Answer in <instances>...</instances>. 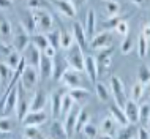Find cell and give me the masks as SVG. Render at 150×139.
<instances>
[{
  "instance_id": "1",
  "label": "cell",
  "mask_w": 150,
  "mask_h": 139,
  "mask_svg": "<svg viewBox=\"0 0 150 139\" xmlns=\"http://www.w3.org/2000/svg\"><path fill=\"white\" fill-rule=\"evenodd\" d=\"M32 11V18L35 21V26H36V30L40 32H49L52 30V26H54V18L46 8H36V10H30Z\"/></svg>"
},
{
  "instance_id": "2",
  "label": "cell",
  "mask_w": 150,
  "mask_h": 139,
  "mask_svg": "<svg viewBox=\"0 0 150 139\" xmlns=\"http://www.w3.org/2000/svg\"><path fill=\"white\" fill-rule=\"evenodd\" d=\"M84 51L81 49L76 43H73L70 48L67 49V59L65 62L68 63V67L78 71H84Z\"/></svg>"
},
{
  "instance_id": "3",
  "label": "cell",
  "mask_w": 150,
  "mask_h": 139,
  "mask_svg": "<svg viewBox=\"0 0 150 139\" xmlns=\"http://www.w3.org/2000/svg\"><path fill=\"white\" fill-rule=\"evenodd\" d=\"M19 82H21L24 90L32 92L35 89L36 82H38V71H36V68L25 65L21 73V77H19Z\"/></svg>"
},
{
  "instance_id": "4",
  "label": "cell",
  "mask_w": 150,
  "mask_h": 139,
  "mask_svg": "<svg viewBox=\"0 0 150 139\" xmlns=\"http://www.w3.org/2000/svg\"><path fill=\"white\" fill-rule=\"evenodd\" d=\"M30 43V33L25 30L22 22H18L16 24V30H14V36H13V48L16 49L18 52H22L25 46Z\"/></svg>"
},
{
  "instance_id": "5",
  "label": "cell",
  "mask_w": 150,
  "mask_h": 139,
  "mask_svg": "<svg viewBox=\"0 0 150 139\" xmlns=\"http://www.w3.org/2000/svg\"><path fill=\"white\" fill-rule=\"evenodd\" d=\"M111 95L114 96V103L119 104L120 108H123L125 101H127V95H125L123 82H122V79L117 76L111 77Z\"/></svg>"
},
{
  "instance_id": "6",
  "label": "cell",
  "mask_w": 150,
  "mask_h": 139,
  "mask_svg": "<svg viewBox=\"0 0 150 139\" xmlns=\"http://www.w3.org/2000/svg\"><path fill=\"white\" fill-rule=\"evenodd\" d=\"M22 59L25 60V65L29 67H33V68H38V63H40V57H41V51L35 46L33 43H29L25 46V49L22 51Z\"/></svg>"
},
{
  "instance_id": "7",
  "label": "cell",
  "mask_w": 150,
  "mask_h": 139,
  "mask_svg": "<svg viewBox=\"0 0 150 139\" xmlns=\"http://www.w3.org/2000/svg\"><path fill=\"white\" fill-rule=\"evenodd\" d=\"M60 81L70 89H74V87H82V77H81V71L78 70H73V68H67L63 71Z\"/></svg>"
},
{
  "instance_id": "8",
  "label": "cell",
  "mask_w": 150,
  "mask_h": 139,
  "mask_svg": "<svg viewBox=\"0 0 150 139\" xmlns=\"http://www.w3.org/2000/svg\"><path fill=\"white\" fill-rule=\"evenodd\" d=\"M112 41H114V36L109 30H103L98 35H93V38L90 40V48L92 49H103V48H109L112 46Z\"/></svg>"
},
{
  "instance_id": "9",
  "label": "cell",
  "mask_w": 150,
  "mask_h": 139,
  "mask_svg": "<svg viewBox=\"0 0 150 139\" xmlns=\"http://www.w3.org/2000/svg\"><path fill=\"white\" fill-rule=\"evenodd\" d=\"M52 65H54V57H47L41 52V57H40V63H38V73L41 81H46L52 77Z\"/></svg>"
},
{
  "instance_id": "10",
  "label": "cell",
  "mask_w": 150,
  "mask_h": 139,
  "mask_svg": "<svg viewBox=\"0 0 150 139\" xmlns=\"http://www.w3.org/2000/svg\"><path fill=\"white\" fill-rule=\"evenodd\" d=\"M79 111H81V108L78 106V103H76V106L73 104V108L67 112V116H65L63 126H65V131H67L68 138L73 136V133H74V126H76V120H78V114H79Z\"/></svg>"
},
{
  "instance_id": "11",
  "label": "cell",
  "mask_w": 150,
  "mask_h": 139,
  "mask_svg": "<svg viewBox=\"0 0 150 139\" xmlns=\"http://www.w3.org/2000/svg\"><path fill=\"white\" fill-rule=\"evenodd\" d=\"M18 98H19V87L18 84L11 89L10 92L5 95V101H3V116H8V114L13 112V109H16V103H18Z\"/></svg>"
},
{
  "instance_id": "12",
  "label": "cell",
  "mask_w": 150,
  "mask_h": 139,
  "mask_svg": "<svg viewBox=\"0 0 150 139\" xmlns=\"http://www.w3.org/2000/svg\"><path fill=\"white\" fill-rule=\"evenodd\" d=\"M46 120H47V114L44 112V109H40V111H29L22 118L24 125H36V126L43 125Z\"/></svg>"
},
{
  "instance_id": "13",
  "label": "cell",
  "mask_w": 150,
  "mask_h": 139,
  "mask_svg": "<svg viewBox=\"0 0 150 139\" xmlns=\"http://www.w3.org/2000/svg\"><path fill=\"white\" fill-rule=\"evenodd\" d=\"M52 5L59 10L60 14H63L65 18H76V14H78V10H76L74 6H73V3L70 0H52Z\"/></svg>"
},
{
  "instance_id": "14",
  "label": "cell",
  "mask_w": 150,
  "mask_h": 139,
  "mask_svg": "<svg viewBox=\"0 0 150 139\" xmlns=\"http://www.w3.org/2000/svg\"><path fill=\"white\" fill-rule=\"evenodd\" d=\"M123 112L127 116V120L129 123H137L139 122V104L134 100H127L123 106Z\"/></svg>"
},
{
  "instance_id": "15",
  "label": "cell",
  "mask_w": 150,
  "mask_h": 139,
  "mask_svg": "<svg viewBox=\"0 0 150 139\" xmlns=\"http://www.w3.org/2000/svg\"><path fill=\"white\" fill-rule=\"evenodd\" d=\"M71 35H73V38H74V43L84 51V49L87 48V43L88 41H87V38H86V30H84V26L79 21H76L74 24H73Z\"/></svg>"
},
{
  "instance_id": "16",
  "label": "cell",
  "mask_w": 150,
  "mask_h": 139,
  "mask_svg": "<svg viewBox=\"0 0 150 139\" xmlns=\"http://www.w3.org/2000/svg\"><path fill=\"white\" fill-rule=\"evenodd\" d=\"M84 71L87 73V77L92 82H96V79H98V65H96L95 57L92 55L84 57Z\"/></svg>"
},
{
  "instance_id": "17",
  "label": "cell",
  "mask_w": 150,
  "mask_h": 139,
  "mask_svg": "<svg viewBox=\"0 0 150 139\" xmlns=\"http://www.w3.org/2000/svg\"><path fill=\"white\" fill-rule=\"evenodd\" d=\"M112 52H114V48H112V46L100 49V54L96 55V59H95L98 68L101 67L103 70H108L109 67H111V55H112Z\"/></svg>"
},
{
  "instance_id": "18",
  "label": "cell",
  "mask_w": 150,
  "mask_h": 139,
  "mask_svg": "<svg viewBox=\"0 0 150 139\" xmlns=\"http://www.w3.org/2000/svg\"><path fill=\"white\" fill-rule=\"evenodd\" d=\"M86 38L87 41H90L95 35V30H96V14H95V10H88L87 11V19H86Z\"/></svg>"
},
{
  "instance_id": "19",
  "label": "cell",
  "mask_w": 150,
  "mask_h": 139,
  "mask_svg": "<svg viewBox=\"0 0 150 139\" xmlns=\"http://www.w3.org/2000/svg\"><path fill=\"white\" fill-rule=\"evenodd\" d=\"M101 136L103 138H115L117 134V122L112 117H106L101 122Z\"/></svg>"
},
{
  "instance_id": "20",
  "label": "cell",
  "mask_w": 150,
  "mask_h": 139,
  "mask_svg": "<svg viewBox=\"0 0 150 139\" xmlns=\"http://www.w3.org/2000/svg\"><path fill=\"white\" fill-rule=\"evenodd\" d=\"M46 101H47L46 92H44V90L35 92V95H33V98H32V101L29 103V111H40V109H44Z\"/></svg>"
},
{
  "instance_id": "21",
  "label": "cell",
  "mask_w": 150,
  "mask_h": 139,
  "mask_svg": "<svg viewBox=\"0 0 150 139\" xmlns=\"http://www.w3.org/2000/svg\"><path fill=\"white\" fill-rule=\"evenodd\" d=\"M109 114H111V117L117 122V125L125 126V125L129 123V122L127 120V116H125V112H123V108H120L119 104L114 103V104L109 106Z\"/></svg>"
},
{
  "instance_id": "22",
  "label": "cell",
  "mask_w": 150,
  "mask_h": 139,
  "mask_svg": "<svg viewBox=\"0 0 150 139\" xmlns=\"http://www.w3.org/2000/svg\"><path fill=\"white\" fill-rule=\"evenodd\" d=\"M65 95V92L60 89V90H55L51 95V103H52V116L54 118H57L60 116V106H62V98Z\"/></svg>"
},
{
  "instance_id": "23",
  "label": "cell",
  "mask_w": 150,
  "mask_h": 139,
  "mask_svg": "<svg viewBox=\"0 0 150 139\" xmlns=\"http://www.w3.org/2000/svg\"><path fill=\"white\" fill-rule=\"evenodd\" d=\"M68 95L71 96V100L74 101V103H84V101L88 100V90L82 87H74V89H70V92H68Z\"/></svg>"
},
{
  "instance_id": "24",
  "label": "cell",
  "mask_w": 150,
  "mask_h": 139,
  "mask_svg": "<svg viewBox=\"0 0 150 139\" xmlns=\"http://www.w3.org/2000/svg\"><path fill=\"white\" fill-rule=\"evenodd\" d=\"M49 131H51V138H55V139H65V138H68L67 131H65L63 122H60V120H54V122H52Z\"/></svg>"
},
{
  "instance_id": "25",
  "label": "cell",
  "mask_w": 150,
  "mask_h": 139,
  "mask_svg": "<svg viewBox=\"0 0 150 139\" xmlns=\"http://www.w3.org/2000/svg\"><path fill=\"white\" fill-rule=\"evenodd\" d=\"M11 35H13V27H11V24L8 22L6 18H3V16H0V38H3L5 41L11 38Z\"/></svg>"
},
{
  "instance_id": "26",
  "label": "cell",
  "mask_w": 150,
  "mask_h": 139,
  "mask_svg": "<svg viewBox=\"0 0 150 139\" xmlns=\"http://www.w3.org/2000/svg\"><path fill=\"white\" fill-rule=\"evenodd\" d=\"M30 43H33L40 51H43L44 48L47 46V38H46V33L43 32H38V33H30Z\"/></svg>"
},
{
  "instance_id": "27",
  "label": "cell",
  "mask_w": 150,
  "mask_h": 139,
  "mask_svg": "<svg viewBox=\"0 0 150 139\" xmlns=\"http://www.w3.org/2000/svg\"><path fill=\"white\" fill-rule=\"evenodd\" d=\"M95 90H96V95H98L100 101L106 103V101L111 100V92H109V89L106 87V84L98 82V81H96V82H95Z\"/></svg>"
},
{
  "instance_id": "28",
  "label": "cell",
  "mask_w": 150,
  "mask_h": 139,
  "mask_svg": "<svg viewBox=\"0 0 150 139\" xmlns=\"http://www.w3.org/2000/svg\"><path fill=\"white\" fill-rule=\"evenodd\" d=\"M22 138H25V139H40V138H43V134H41V131H40V128L36 125H25Z\"/></svg>"
},
{
  "instance_id": "29",
  "label": "cell",
  "mask_w": 150,
  "mask_h": 139,
  "mask_svg": "<svg viewBox=\"0 0 150 139\" xmlns=\"http://www.w3.org/2000/svg\"><path fill=\"white\" fill-rule=\"evenodd\" d=\"M129 16H131V14L122 16V18H119V16H109V19H106V21L101 24V28H103V30H109V32H111V30H114L115 26L122 21V19H127V18H129Z\"/></svg>"
},
{
  "instance_id": "30",
  "label": "cell",
  "mask_w": 150,
  "mask_h": 139,
  "mask_svg": "<svg viewBox=\"0 0 150 139\" xmlns=\"http://www.w3.org/2000/svg\"><path fill=\"white\" fill-rule=\"evenodd\" d=\"M88 120H90V114H88V111H87V109H84V108H81V111H79V114H78V120H76L74 131L79 133L81 128H82V126L86 125Z\"/></svg>"
},
{
  "instance_id": "31",
  "label": "cell",
  "mask_w": 150,
  "mask_h": 139,
  "mask_svg": "<svg viewBox=\"0 0 150 139\" xmlns=\"http://www.w3.org/2000/svg\"><path fill=\"white\" fill-rule=\"evenodd\" d=\"M147 51H149V38H145V36L141 33L137 36V54H139L141 59H144V57L147 55Z\"/></svg>"
},
{
  "instance_id": "32",
  "label": "cell",
  "mask_w": 150,
  "mask_h": 139,
  "mask_svg": "<svg viewBox=\"0 0 150 139\" xmlns=\"http://www.w3.org/2000/svg\"><path fill=\"white\" fill-rule=\"evenodd\" d=\"M104 10L108 16H117L120 13V3L115 0H104Z\"/></svg>"
},
{
  "instance_id": "33",
  "label": "cell",
  "mask_w": 150,
  "mask_h": 139,
  "mask_svg": "<svg viewBox=\"0 0 150 139\" xmlns=\"http://www.w3.org/2000/svg\"><path fill=\"white\" fill-rule=\"evenodd\" d=\"M13 73H14L13 68H10L6 63L0 62V81H2V82H5V84L10 82L11 77H13Z\"/></svg>"
},
{
  "instance_id": "34",
  "label": "cell",
  "mask_w": 150,
  "mask_h": 139,
  "mask_svg": "<svg viewBox=\"0 0 150 139\" xmlns=\"http://www.w3.org/2000/svg\"><path fill=\"white\" fill-rule=\"evenodd\" d=\"M46 38H47V43H49L52 48H55L59 51V49H60V32L59 30L46 32Z\"/></svg>"
},
{
  "instance_id": "35",
  "label": "cell",
  "mask_w": 150,
  "mask_h": 139,
  "mask_svg": "<svg viewBox=\"0 0 150 139\" xmlns=\"http://www.w3.org/2000/svg\"><path fill=\"white\" fill-rule=\"evenodd\" d=\"M137 82H141L142 85H147L150 82V70L147 65H142L137 70Z\"/></svg>"
},
{
  "instance_id": "36",
  "label": "cell",
  "mask_w": 150,
  "mask_h": 139,
  "mask_svg": "<svg viewBox=\"0 0 150 139\" xmlns=\"http://www.w3.org/2000/svg\"><path fill=\"white\" fill-rule=\"evenodd\" d=\"M122 128H123V130L117 131L115 138H120V139H129V138H134V134H133V133H136V128L133 126V123H128V125L122 126Z\"/></svg>"
},
{
  "instance_id": "37",
  "label": "cell",
  "mask_w": 150,
  "mask_h": 139,
  "mask_svg": "<svg viewBox=\"0 0 150 139\" xmlns=\"http://www.w3.org/2000/svg\"><path fill=\"white\" fill-rule=\"evenodd\" d=\"M73 43H74V38H73L71 32H68V30L60 32V48H63L65 51H67Z\"/></svg>"
},
{
  "instance_id": "38",
  "label": "cell",
  "mask_w": 150,
  "mask_h": 139,
  "mask_svg": "<svg viewBox=\"0 0 150 139\" xmlns=\"http://www.w3.org/2000/svg\"><path fill=\"white\" fill-rule=\"evenodd\" d=\"M5 59H6V62H5V63H6L10 68H13V70H14V68L19 65V62H21L22 57H21V52H18V51L14 49V51H13V52H10V54H8Z\"/></svg>"
},
{
  "instance_id": "39",
  "label": "cell",
  "mask_w": 150,
  "mask_h": 139,
  "mask_svg": "<svg viewBox=\"0 0 150 139\" xmlns=\"http://www.w3.org/2000/svg\"><path fill=\"white\" fill-rule=\"evenodd\" d=\"M27 112H29V103H27L25 100L18 98V103H16V116H18V118L22 120Z\"/></svg>"
},
{
  "instance_id": "40",
  "label": "cell",
  "mask_w": 150,
  "mask_h": 139,
  "mask_svg": "<svg viewBox=\"0 0 150 139\" xmlns=\"http://www.w3.org/2000/svg\"><path fill=\"white\" fill-rule=\"evenodd\" d=\"M81 131L84 133V136H86V138H96V136H98V133H100L98 131V126L93 125L92 122H87V123L81 128Z\"/></svg>"
},
{
  "instance_id": "41",
  "label": "cell",
  "mask_w": 150,
  "mask_h": 139,
  "mask_svg": "<svg viewBox=\"0 0 150 139\" xmlns=\"http://www.w3.org/2000/svg\"><path fill=\"white\" fill-rule=\"evenodd\" d=\"M65 70H67V68H65V65L60 62V60H55V57H54V65H52V77H54L55 81H60V77H62Z\"/></svg>"
},
{
  "instance_id": "42",
  "label": "cell",
  "mask_w": 150,
  "mask_h": 139,
  "mask_svg": "<svg viewBox=\"0 0 150 139\" xmlns=\"http://www.w3.org/2000/svg\"><path fill=\"white\" fill-rule=\"evenodd\" d=\"M73 104H74V101L71 100V96L68 93H65L62 98V106H60V116H63V117L67 116V112L73 108Z\"/></svg>"
},
{
  "instance_id": "43",
  "label": "cell",
  "mask_w": 150,
  "mask_h": 139,
  "mask_svg": "<svg viewBox=\"0 0 150 139\" xmlns=\"http://www.w3.org/2000/svg\"><path fill=\"white\" fill-rule=\"evenodd\" d=\"M149 118H150V106L145 103V104H142V106H139V122H141L144 126H147Z\"/></svg>"
},
{
  "instance_id": "44",
  "label": "cell",
  "mask_w": 150,
  "mask_h": 139,
  "mask_svg": "<svg viewBox=\"0 0 150 139\" xmlns=\"http://www.w3.org/2000/svg\"><path fill=\"white\" fill-rule=\"evenodd\" d=\"M142 93H144V85L141 82H136L131 87V100H134V101L141 100V98H142Z\"/></svg>"
},
{
  "instance_id": "45",
  "label": "cell",
  "mask_w": 150,
  "mask_h": 139,
  "mask_svg": "<svg viewBox=\"0 0 150 139\" xmlns=\"http://www.w3.org/2000/svg\"><path fill=\"white\" fill-rule=\"evenodd\" d=\"M131 49H133V40H131V36H129V35L123 36V41H122V44H120L122 54H129V52H131Z\"/></svg>"
},
{
  "instance_id": "46",
  "label": "cell",
  "mask_w": 150,
  "mask_h": 139,
  "mask_svg": "<svg viewBox=\"0 0 150 139\" xmlns=\"http://www.w3.org/2000/svg\"><path fill=\"white\" fill-rule=\"evenodd\" d=\"M27 6L30 10H36V8H46L49 6V0H27Z\"/></svg>"
},
{
  "instance_id": "47",
  "label": "cell",
  "mask_w": 150,
  "mask_h": 139,
  "mask_svg": "<svg viewBox=\"0 0 150 139\" xmlns=\"http://www.w3.org/2000/svg\"><path fill=\"white\" fill-rule=\"evenodd\" d=\"M114 30L117 32V33H119L120 36H127L128 33H129V27H128V22L127 21H123V19H122V21L117 24L115 26V28Z\"/></svg>"
},
{
  "instance_id": "48",
  "label": "cell",
  "mask_w": 150,
  "mask_h": 139,
  "mask_svg": "<svg viewBox=\"0 0 150 139\" xmlns=\"http://www.w3.org/2000/svg\"><path fill=\"white\" fill-rule=\"evenodd\" d=\"M14 51V48H13V44L11 43H8V41H2L0 43V55L2 57H6L10 52H13Z\"/></svg>"
},
{
  "instance_id": "49",
  "label": "cell",
  "mask_w": 150,
  "mask_h": 139,
  "mask_svg": "<svg viewBox=\"0 0 150 139\" xmlns=\"http://www.w3.org/2000/svg\"><path fill=\"white\" fill-rule=\"evenodd\" d=\"M0 130H2L3 133H10L11 130H13V123H11L10 118H6V117L0 118Z\"/></svg>"
},
{
  "instance_id": "50",
  "label": "cell",
  "mask_w": 150,
  "mask_h": 139,
  "mask_svg": "<svg viewBox=\"0 0 150 139\" xmlns=\"http://www.w3.org/2000/svg\"><path fill=\"white\" fill-rule=\"evenodd\" d=\"M22 24H24V27H25V30L29 32V33H33L36 30V26H35V21H33V18H32V14L25 19V22H22Z\"/></svg>"
},
{
  "instance_id": "51",
  "label": "cell",
  "mask_w": 150,
  "mask_h": 139,
  "mask_svg": "<svg viewBox=\"0 0 150 139\" xmlns=\"http://www.w3.org/2000/svg\"><path fill=\"white\" fill-rule=\"evenodd\" d=\"M134 136L139 138V139H149L150 138L149 128H147V126H139V128H136V134H134Z\"/></svg>"
},
{
  "instance_id": "52",
  "label": "cell",
  "mask_w": 150,
  "mask_h": 139,
  "mask_svg": "<svg viewBox=\"0 0 150 139\" xmlns=\"http://www.w3.org/2000/svg\"><path fill=\"white\" fill-rule=\"evenodd\" d=\"M41 52H43L44 55H47V57H55V55H57V49H55V48H52L51 44H47V46L44 48Z\"/></svg>"
},
{
  "instance_id": "53",
  "label": "cell",
  "mask_w": 150,
  "mask_h": 139,
  "mask_svg": "<svg viewBox=\"0 0 150 139\" xmlns=\"http://www.w3.org/2000/svg\"><path fill=\"white\" fill-rule=\"evenodd\" d=\"M13 5V0H0V10H8Z\"/></svg>"
},
{
  "instance_id": "54",
  "label": "cell",
  "mask_w": 150,
  "mask_h": 139,
  "mask_svg": "<svg viewBox=\"0 0 150 139\" xmlns=\"http://www.w3.org/2000/svg\"><path fill=\"white\" fill-rule=\"evenodd\" d=\"M70 2L73 3V6L78 10V8H81V6H84L87 3V0H70Z\"/></svg>"
},
{
  "instance_id": "55",
  "label": "cell",
  "mask_w": 150,
  "mask_h": 139,
  "mask_svg": "<svg viewBox=\"0 0 150 139\" xmlns=\"http://www.w3.org/2000/svg\"><path fill=\"white\" fill-rule=\"evenodd\" d=\"M142 35L145 36V38H149V36H150V27H149V24H145V26H144V30H142Z\"/></svg>"
},
{
  "instance_id": "56",
  "label": "cell",
  "mask_w": 150,
  "mask_h": 139,
  "mask_svg": "<svg viewBox=\"0 0 150 139\" xmlns=\"http://www.w3.org/2000/svg\"><path fill=\"white\" fill-rule=\"evenodd\" d=\"M129 2H133L134 5H137V6H144L145 3H147V0H129Z\"/></svg>"
},
{
  "instance_id": "57",
  "label": "cell",
  "mask_w": 150,
  "mask_h": 139,
  "mask_svg": "<svg viewBox=\"0 0 150 139\" xmlns=\"http://www.w3.org/2000/svg\"><path fill=\"white\" fill-rule=\"evenodd\" d=\"M3 136V131H2V130H0V138H2Z\"/></svg>"
}]
</instances>
